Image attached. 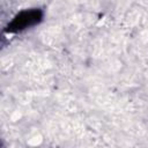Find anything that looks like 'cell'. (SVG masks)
Returning <instances> with one entry per match:
<instances>
[{
    "label": "cell",
    "mask_w": 148,
    "mask_h": 148,
    "mask_svg": "<svg viewBox=\"0 0 148 148\" xmlns=\"http://www.w3.org/2000/svg\"><path fill=\"white\" fill-rule=\"evenodd\" d=\"M42 17V14L39 10H29L23 12L20 15H17L13 22L8 25L9 31H17L21 29H24L27 27H30L35 23H37Z\"/></svg>",
    "instance_id": "cell-1"
}]
</instances>
